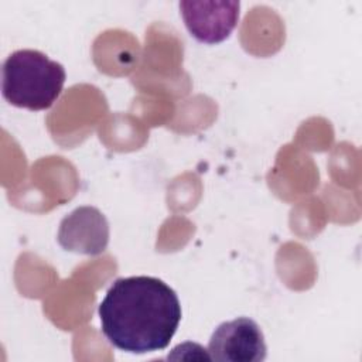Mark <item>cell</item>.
I'll list each match as a JSON object with an SVG mask.
<instances>
[{"mask_svg":"<svg viewBox=\"0 0 362 362\" xmlns=\"http://www.w3.org/2000/svg\"><path fill=\"white\" fill-rule=\"evenodd\" d=\"M98 314L102 332L115 348L147 354L168 346L182 313L177 293L163 280L132 276L113 281Z\"/></svg>","mask_w":362,"mask_h":362,"instance_id":"obj_1","label":"cell"},{"mask_svg":"<svg viewBox=\"0 0 362 362\" xmlns=\"http://www.w3.org/2000/svg\"><path fill=\"white\" fill-rule=\"evenodd\" d=\"M208 354L221 362H262L267 348L260 327L247 317L222 322L211 335Z\"/></svg>","mask_w":362,"mask_h":362,"instance_id":"obj_3","label":"cell"},{"mask_svg":"<svg viewBox=\"0 0 362 362\" xmlns=\"http://www.w3.org/2000/svg\"><path fill=\"white\" fill-rule=\"evenodd\" d=\"M239 1H180L185 27L199 42L225 41L239 21Z\"/></svg>","mask_w":362,"mask_h":362,"instance_id":"obj_5","label":"cell"},{"mask_svg":"<svg viewBox=\"0 0 362 362\" xmlns=\"http://www.w3.org/2000/svg\"><path fill=\"white\" fill-rule=\"evenodd\" d=\"M58 243L66 252L96 256L109 243V222L95 206H79L62 218Z\"/></svg>","mask_w":362,"mask_h":362,"instance_id":"obj_4","label":"cell"},{"mask_svg":"<svg viewBox=\"0 0 362 362\" xmlns=\"http://www.w3.org/2000/svg\"><path fill=\"white\" fill-rule=\"evenodd\" d=\"M64 66L37 49H18L3 62V98L16 107L49 109L65 83Z\"/></svg>","mask_w":362,"mask_h":362,"instance_id":"obj_2","label":"cell"}]
</instances>
